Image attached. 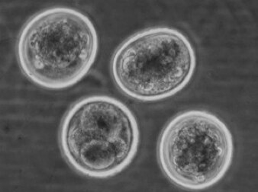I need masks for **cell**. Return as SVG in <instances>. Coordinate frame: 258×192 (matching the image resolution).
Here are the masks:
<instances>
[{"mask_svg": "<svg viewBox=\"0 0 258 192\" xmlns=\"http://www.w3.org/2000/svg\"><path fill=\"white\" fill-rule=\"evenodd\" d=\"M99 48L97 31L90 18L70 7H48L24 24L16 55L24 74L44 88L60 89L87 74Z\"/></svg>", "mask_w": 258, "mask_h": 192, "instance_id": "1", "label": "cell"}, {"mask_svg": "<svg viewBox=\"0 0 258 192\" xmlns=\"http://www.w3.org/2000/svg\"><path fill=\"white\" fill-rule=\"evenodd\" d=\"M58 140L73 169L90 178H105L131 163L139 149L140 131L136 116L122 102L93 94L67 111Z\"/></svg>", "mask_w": 258, "mask_h": 192, "instance_id": "2", "label": "cell"}, {"mask_svg": "<svg viewBox=\"0 0 258 192\" xmlns=\"http://www.w3.org/2000/svg\"><path fill=\"white\" fill-rule=\"evenodd\" d=\"M197 56L186 35L174 28H148L126 38L115 50L111 72L129 97L144 102L169 98L192 79Z\"/></svg>", "mask_w": 258, "mask_h": 192, "instance_id": "3", "label": "cell"}, {"mask_svg": "<svg viewBox=\"0 0 258 192\" xmlns=\"http://www.w3.org/2000/svg\"><path fill=\"white\" fill-rule=\"evenodd\" d=\"M157 154L161 170L171 182L202 190L219 182L228 172L233 159V137L215 114L184 111L163 128Z\"/></svg>", "mask_w": 258, "mask_h": 192, "instance_id": "4", "label": "cell"}]
</instances>
